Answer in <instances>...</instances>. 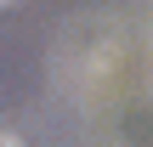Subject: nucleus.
<instances>
[{
	"label": "nucleus",
	"mask_w": 153,
	"mask_h": 147,
	"mask_svg": "<svg viewBox=\"0 0 153 147\" xmlns=\"http://www.w3.org/2000/svg\"><path fill=\"white\" fill-rule=\"evenodd\" d=\"M0 147H23V142H17V136H11V130H0Z\"/></svg>",
	"instance_id": "1"
},
{
	"label": "nucleus",
	"mask_w": 153,
	"mask_h": 147,
	"mask_svg": "<svg viewBox=\"0 0 153 147\" xmlns=\"http://www.w3.org/2000/svg\"><path fill=\"white\" fill-rule=\"evenodd\" d=\"M148 85H153V74H148Z\"/></svg>",
	"instance_id": "3"
},
{
	"label": "nucleus",
	"mask_w": 153,
	"mask_h": 147,
	"mask_svg": "<svg viewBox=\"0 0 153 147\" xmlns=\"http://www.w3.org/2000/svg\"><path fill=\"white\" fill-rule=\"evenodd\" d=\"M0 6H11V0H0Z\"/></svg>",
	"instance_id": "2"
}]
</instances>
